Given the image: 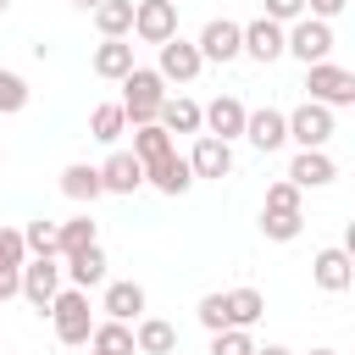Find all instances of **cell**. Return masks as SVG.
I'll return each instance as SVG.
<instances>
[{
  "label": "cell",
  "mask_w": 355,
  "mask_h": 355,
  "mask_svg": "<svg viewBox=\"0 0 355 355\" xmlns=\"http://www.w3.org/2000/svg\"><path fill=\"white\" fill-rule=\"evenodd\" d=\"M122 133H128V116H122V105H116V100H105V105H94V111H89V139L116 144Z\"/></svg>",
  "instance_id": "cell-28"
},
{
  "label": "cell",
  "mask_w": 355,
  "mask_h": 355,
  "mask_svg": "<svg viewBox=\"0 0 355 355\" xmlns=\"http://www.w3.org/2000/svg\"><path fill=\"white\" fill-rule=\"evenodd\" d=\"M155 50H161V61H155L161 83H194V78H200V67H205V61H200V50H194V39H183V33H178V39H166V44H155Z\"/></svg>",
  "instance_id": "cell-10"
},
{
  "label": "cell",
  "mask_w": 355,
  "mask_h": 355,
  "mask_svg": "<svg viewBox=\"0 0 355 355\" xmlns=\"http://www.w3.org/2000/svg\"><path fill=\"white\" fill-rule=\"evenodd\" d=\"M183 161H189L194 183H200V178H227V172H233V144H222V139H211V133H194V150H189Z\"/></svg>",
  "instance_id": "cell-13"
},
{
  "label": "cell",
  "mask_w": 355,
  "mask_h": 355,
  "mask_svg": "<svg viewBox=\"0 0 355 355\" xmlns=\"http://www.w3.org/2000/svg\"><path fill=\"white\" fill-rule=\"evenodd\" d=\"M50 322H55V338L61 344H89V333H94V316H89V294L83 288H61L55 300H50V311H44Z\"/></svg>",
  "instance_id": "cell-2"
},
{
  "label": "cell",
  "mask_w": 355,
  "mask_h": 355,
  "mask_svg": "<svg viewBox=\"0 0 355 355\" xmlns=\"http://www.w3.org/2000/svg\"><path fill=\"white\" fill-rule=\"evenodd\" d=\"M17 272H22V266H6V261H0V305L22 294V277H17Z\"/></svg>",
  "instance_id": "cell-39"
},
{
  "label": "cell",
  "mask_w": 355,
  "mask_h": 355,
  "mask_svg": "<svg viewBox=\"0 0 355 355\" xmlns=\"http://www.w3.org/2000/svg\"><path fill=\"white\" fill-rule=\"evenodd\" d=\"M61 194L67 200H78V205H94L105 189H100V166H89V161H72L67 172H61Z\"/></svg>",
  "instance_id": "cell-24"
},
{
  "label": "cell",
  "mask_w": 355,
  "mask_h": 355,
  "mask_svg": "<svg viewBox=\"0 0 355 355\" xmlns=\"http://www.w3.org/2000/svg\"><path fill=\"white\" fill-rule=\"evenodd\" d=\"M239 33H244V55H250V61H261V67H272V61L283 55V28H277V22H266V17H255V22H244Z\"/></svg>",
  "instance_id": "cell-19"
},
{
  "label": "cell",
  "mask_w": 355,
  "mask_h": 355,
  "mask_svg": "<svg viewBox=\"0 0 355 355\" xmlns=\"http://www.w3.org/2000/svg\"><path fill=\"white\" fill-rule=\"evenodd\" d=\"M133 349H139V355H172V349H178V327L161 322V316H139V327H133Z\"/></svg>",
  "instance_id": "cell-22"
},
{
  "label": "cell",
  "mask_w": 355,
  "mask_h": 355,
  "mask_svg": "<svg viewBox=\"0 0 355 355\" xmlns=\"http://www.w3.org/2000/svg\"><path fill=\"white\" fill-rule=\"evenodd\" d=\"M94 28H100V39H128L133 33V0H100Z\"/></svg>",
  "instance_id": "cell-27"
},
{
  "label": "cell",
  "mask_w": 355,
  "mask_h": 355,
  "mask_svg": "<svg viewBox=\"0 0 355 355\" xmlns=\"http://www.w3.org/2000/svg\"><path fill=\"white\" fill-rule=\"evenodd\" d=\"M244 116H250V105L239 94H216L211 105H200V133L233 144V139H244Z\"/></svg>",
  "instance_id": "cell-6"
},
{
  "label": "cell",
  "mask_w": 355,
  "mask_h": 355,
  "mask_svg": "<svg viewBox=\"0 0 355 355\" xmlns=\"http://www.w3.org/2000/svg\"><path fill=\"white\" fill-rule=\"evenodd\" d=\"M0 166H6V144H0Z\"/></svg>",
  "instance_id": "cell-44"
},
{
  "label": "cell",
  "mask_w": 355,
  "mask_h": 355,
  "mask_svg": "<svg viewBox=\"0 0 355 355\" xmlns=\"http://www.w3.org/2000/svg\"><path fill=\"white\" fill-rule=\"evenodd\" d=\"M261 211H272V216H300V189H294L288 178L266 183V205H261Z\"/></svg>",
  "instance_id": "cell-32"
},
{
  "label": "cell",
  "mask_w": 355,
  "mask_h": 355,
  "mask_svg": "<svg viewBox=\"0 0 355 355\" xmlns=\"http://www.w3.org/2000/svg\"><path fill=\"white\" fill-rule=\"evenodd\" d=\"M128 155H139V161L150 166V161L172 155V133H166L161 122H144V128H133V150H128Z\"/></svg>",
  "instance_id": "cell-29"
},
{
  "label": "cell",
  "mask_w": 355,
  "mask_h": 355,
  "mask_svg": "<svg viewBox=\"0 0 355 355\" xmlns=\"http://www.w3.org/2000/svg\"><path fill=\"white\" fill-rule=\"evenodd\" d=\"M300 227H305V211H300V216H272V211H261V233H266L272 244H288V239H300Z\"/></svg>",
  "instance_id": "cell-33"
},
{
  "label": "cell",
  "mask_w": 355,
  "mask_h": 355,
  "mask_svg": "<svg viewBox=\"0 0 355 355\" xmlns=\"http://www.w3.org/2000/svg\"><path fill=\"white\" fill-rule=\"evenodd\" d=\"M194 316H200L205 333H222V327H227V300H222V294H205V300L194 305Z\"/></svg>",
  "instance_id": "cell-35"
},
{
  "label": "cell",
  "mask_w": 355,
  "mask_h": 355,
  "mask_svg": "<svg viewBox=\"0 0 355 355\" xmlns=\"http://www.w3.org/2000/svg\"><path fill=\"white\" fill-rule=\"evenodd\" d=\"M100 189H105V194H139V189H144V161L128 155V150H111V155L100 161Z\"/></svg>",
  "instance_id": "cell-14"
},
{
  "label": "cell",
  "mask_w": 355,
  "mask_h": 355,
  "mask_svg": "<svg viewBox=\"0 0 355 355\" xmlns=\"http://www.w3.org/2000/svg\"><path fill=\"white\" fill-rule=\"evenodd\" d=\"M144 183H150L155 194L178 200V194H189V189H194V172H189V161L172 150V155H161V161H150V166H144Z\"/></svg>",
  "instance_id": "cell-16"
},
{
  "label": "cell",
  "mask_w": 355,
  "mask_h": 355,
  "mask_svg": "<svg viewBox=\"0 0 355 355\" xmlns=\"http://www.w3.org/2000/svg\"><path fill=\"white\" fill-rule=\"evenodd\" d=\"M89 244H100L94 216H67V222H55V261H67V255H78V250H89Z\"/></svg>",
  "instance_id": "cell-21"
},
{
  "label": "cell",
  "mask_w": 355,
  "mask_h": 355,
  "mask_svg": "<svg viewBox=\"0 0 355 355\" xmlns=\"http://www.w3.org/2000/svg\"><path fill=\"white\" fill-rule=\"evenodd\" d=\"M194 50H200V61H239V55H244V33H239V22L211 17V22L200 28Z\"/></svg>",
  "instance_id": "cell-9"
},
{
  "label": "cell",
  "mask_w": 355,
  "mask_h": 355,
  "mask_svg": "<svg viewBox=\"0 0 355 355\" xmlns=\"http://www.w3.org/2000/svg\"><path fill=\"white\" fill-rule=\"evenodd\" d=\"M144 305H150L144 283H105V300H100L105 322H139V316H144Z\"/></svg>",
  "instance_id": "cell-18"
},
{
  "label": "cell",
  "mask_w": 355,
  "mask_h": 355,
  "mask_svg": "<svg viewBox=\"0 0 355 355\" xmlns=\"http://www.w3.org/2000/svg\"><path fill=\"white\" fill-rule=\"evenodd\" d=\"M89 355H139V349H133V327H128V322H94Z\"/></svg>",
  "instance_id": "cell-26"
},
{
  "label": "cell",
  "mask_w": 355,
  "mask_h": 355,
  "mask_svg": "<svg viewBox=\"0 0 355 355\" xmlns=\"http://www.w3.org/2000/svg\"><path fill=\"white\" fill-rule=\"evenodd\" d=\"M283 55H294V61H305V67L327 61V55H333V22H316V17L288 22V28H283Z\"/></svg>",
  "instance_id": "cell-3"
},
{
  "label": "cell",
  "mask_w": 355,
  "mask_h": 355,
  "mask_svg": "<svg viewBox=\"0 0 355 355\" xmlns=\"http://www.w3.org/2000/svg\"><path fill=\"white\" fill-rule=\"evenodd\" d=\"M61 277L72 283V288H100L105 283V250L100 244H89V250H78V255H67V266H61Z\"/></svg>",
  "instance_id": "cell-20"
},
{
  "label": "cell",
  "mask_w": 355,
  "mask_h": 355,
  "mask_svg": "<svg viewBox=\"0 0 355 355\" xmlns=\"http://www.w3.org/2000/svg\"><path fill=\"white\" fill-rule=\"evenodd\" d=\"M211 355H255V338L244 327H222V333H211Z\"/></svg>",
  "instance_id": "cell-34"
},
{
  "label": "cell",
  "mask_w": 355,
  "mask_h": 355,
  "mask_svg": "<svg viewBox=\"0 0 355 355\" xmlns=\"http://www.w3.org/2000/svg\"><path fill=\"white\" fill-rule=\"evenodd\" d=\"M344 6H349V0H305V17H316V22H333Z\"/></svg>",
  "instance_id": "cell-38"
},
{
  "label": "cell",
  "mask_w": 355,
  "mask_h": 355,
  "mask_svg": "<svg viewBox=\"0 0 355 355\" xmlns=\"http://www.w3.org/2000/svg\"><path fill=\"white\" fill-rule=\"evenodd\" d=\"M305 89H311V100H316V105H327V111L355 105V72H349V67L316 61V67H305Z\"/></svg>",
  "instance_id": "cell-4"
},
{
  "label": "cell",
  "mask_w": 355,
  "mask_h": 355,
  "mask_svg": "<svg viewBox=\"0 0 355 355\" xmlns=\"http://www.w3.org/2000/svg\"><path fill=\"white\" fill-rule=\"evenodd\" d=\"M311 355H338V349H311Z\"/></svg>",
  "instance_id": "cell-42"
},
{
  "label": "cell",
  "mask_w": 355,
  "mask_h": 355,
  "mask_svg": "<svg viewBox=\"0 0 355 355\" xmlns=\"http://www.w3.org/2000/svg\"><path fill=\"white\" fill-rule=\"evenodd\" d=\"M22 300L33 305V311H50V300L61 294V261L55 255H33V261H22Z\"/></svg>",
  "instance_id": "cell-8"
},
{
  "label": "cell",
  "mask_w": 355,
  "mask_h": 355,
  "mask_svg": "<svg viewBox=\"0 0 355 355\" xmlns=\"http://www.w3.org/2000/svg\"><path fill=\"white\" fill-rule=\"evenodd\" d=\"M311 277H316V288H322V294H344V288L355 283V255H349V250H338V244H327V250H316Z\"/></svg>",
  "instance_id": "cell-11"
},
{
  "label": "cell",
  "mask_w": 355,
  "mask_h": 355,
  "mask_svg": "<svg viewBox=\"0 0 355 355\" xmlns=\"http://www.w3.org/2000/svg\"><path fill=\"white\" fill-rule=\"evenodd\" d=\"M89 67H94V78H105V83H122V78L139 67V61H133V39H100Z\"/></svg>",
  "instance_id": "cell-17"
},
{
  "label": "cell",
  "mask_w": 355,
  "mask_h": 355,
  "mask_svg": "<svg viewBox=\"0 0 355 355\" xmlns=\"http://www.w3.org/2000/svg\"><path fill=\"white\" fill-rule=\"evenodd\" d=\"M255 355H294V349H283V344H266V349H261V344H255Z\"/></svg>",
  "instance_id": "cell-40"
},
{
  "label": "cell",
  "mask_w": 355,
  "mask_h": 355,
  "mask_svg": "<svg viewBox=\"0 0 355 355\" xmlns=\"http://www.w3.org/2000/svg\"><path fill=\"white\" fill-rule=\"evenodd\" d=\"M266 22H277V28H288V22H300L305 17V0H266V11H261Z\"/></svg>",
  "instance_id": "cell-36"
},
{
  "label": "cell",
  "mask_w": 355,
  "mask_h": 355,
  "mask_svg": "<svg viewBox=\"0 0 355 355\" xmlns=\"http://www.w3.org/2000/svg\"><path fill=\"white\" fill-rule=\"evenodd\" d=\"M22 250H28V261H33V255H55V222H50V216H33V222L22 227Z\"/></svg>",
  "instance_id": "cell-30"
},
{
  "label": "cell",
  "mask_w": 355,
  "mask_h": 355,
  "mask_svg": "<svg viewBox=\"0 0 355 355\" xmlns=\"http://www.w3.org/2000/svg\"><path fill=\"white\" fill-rule=\"evenodd\" d=\"M161 100H166V83H161V72L155 67H133L128 78H122V116H128V128H144V122H155V111H161Z\"/></svg>",
  "instance_id": "cell-1"
},
{
  "label": "cell",
  "mask_w": 355,
  "mask_h": 355,
  "mask_svg": "<svg viewBox=\"0 0 355 355\" xmlns=\"http://www.w3.org/2000/svg\"><path fill=\"white\" fill-rule=\"evenodd\" d=\"M338 178V161L327 155V150H300L294 161H288V183L305 194V189H327Z\"/></svg>",
  "instance_id": "cell-15"
},
{
  "label": "cell",
  "mask_w": 355,
  "mask_h": 355,
  "mask_svg": "<svg viewBox=\"0 0 355 355\" xmlns=\"http://www.w3.org/2000/svg\"><path fill=\"white\" fill-rule=\"evenodd\" d=\"M0 261L6 266H22L28 250H22V227H0Z\"/></svg>",
  "instance_id": "cell-37"
},
{
  "label": "cell",
  "mask_w": 355,
  "mask_h": 355,
  "mask_svg": "<svg viewBox=\"0 0 355 355\" xmlns=\"http://www.w3.org/2000/svg\"><path fill=\"white\" fill-rule=\"evenodd\" d=\"M6 6H11V0H0V17H6Z\"/></svg>",
  "instance_id": "cell-43"
},
{
  "label": "cell",
  "mask_w": 355,
  "mask_h": 355,
  "mask_svg": "<svg viewBox=\"0 0 355 355\" xmlns=\"http://www.w3.org/2000/svg\"><path fill=\"white\" fill-rule=\"evenodd\" d=\"M244 139H250L261 155H272V150H283V144H288V116H283L277 105H261V111H250V116H244Z\"/></svg>",
  "instance_id": "cell-12"
},
{
  "label": "cell",
  "mask_w": 355,
  "mask_h": 355,
  "mask_svg": "<svg viewBox=\"0 0 355 355\" xmlns=\"http://www.w3.org/2000/svg\"><path fill=\"white\" fill-rule=\"evenodd\" d=\"M222 300H227V327H244V333H250V327L266 316V300H261V288H227Z\"/></svg>",
  "instance_id": "cell-25"
},
{
  "label": "cell",
  "mask_w": 355,
  "mask_h": 355,
  "mask_svg": "<svg viewBox=\"0 0 355 355\" xmlns=\"http://www.w3.org/2000/svg\"><path fill=\"white\" fill-rule=\"evenodd\" d=\"M283 116H288V139H294L300 150H327V139H333V111H327V105L305 100V105H294V111H283Z\"/></svg>",
  "instance_id": "cell-7"
},
{
  "label": "cell",
  "mask_w": 355,
  "mask_h": 355,
  "mask_svg": "<svg viewBox=\"0 0 355 355\" xmlns=\"http://www.w3.org/2000/svg\"><path fill=\"white\" fill-rule=\"evenodd\" d=\"M72 6H78V11H94V6H100V0H72Z\"/></svg>",
  "instance_id": "cell-41"
},
{
  "label": "cell",
  "mask_w": 355,
  "mask_h": 355,
  "mask_svg": "<svg viewBox=\"0 0 355 355\" xmlns=\"http://www.w3.org/2000/svg\"><path fill=\"white\" fill-rule=\"evenodd\" d=\"M22 105H28V78L11 72V67H0V116H17Z\"/></svg>",
  "instance_id": "cell-31"
},
{
  "label": "cell",
  "mask_w": 355,
  "mask_h": 355,
  "mask_svg": "<svg viewBox=\"0 0 355 355\" xmlns=\"http://www.w3.org/2000/svg\"><path fill=\"white\" fill-rule=\"evenodd\" d=\"M155 122H161L166 133H200V100H189V94H166L161 111H155Z\"/></svg>",
  "instance_id": "cell-23"
},
{
  "label": "cell",
  "mask_w": 355,
  "mask_h": 355,
  "mask_svg": "<svg viewBox=\"0 0 355 355\" xmlns=\"http://www.w3.org/2000/svg\"><path fill=\"white\" fill-rule=\"evenodd\" d=\"M133 39L139 44L178 39V0H133Z\"/></svg>",
  "instance_id": "cell-5"
}]
</instances>
